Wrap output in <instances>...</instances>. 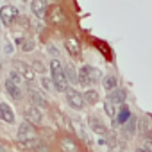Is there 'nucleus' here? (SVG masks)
I'll list each match as a JSON object with an SVG mask.
<instances>
[{
    "mask_svg": "<svg viewBox=\"0 0 152 152\" xmlns=\"http://www.w3.org/2000/svg\"><path fill=\"white\" fill-rule=\"evenodd\" d=\"M23 116H25V122H29L31 125H38L43 120V113L36 106H25L23 107Z\"/></svg>",
    "mask_w": 152,
    "mask_h": 152,
    "instance_id": "5",
    "label": "nucleus"
},
{
    "mask_svg": "<svg viewBox=\"0 0 152 152\" xmlns=\"http://www.w3.org/2000/svg\"><path fill=\"white\" fill-rule=\"evenodd\" d=\"M4 52H6L7 56H11V54H13V45H11L9 41H7V43L4 45Z\"/></svg>",
    "mask_w": 152,
    "mask_h": 152,
    "instance_id": "31",
    "label": "nucleus"
},
{
    "mask_svg": "<svg viewBox=\"0 0 152 152\" xmlns=\"http://www.w3.org/2000/svg\"><path fill=\"white\" fill-rule=\"evenodd\" d=\"M32 70H34V72L38 70L39 73H45V72H47V68H45V64H43L41 61H36V63L32 64Z\"/></svg>",
    "mask_w": 152,
    "mask_h": 152,
    "instance_id": "29",
    "label": "nucleus"
},
{
    "mask_svg": "<svg viewBox=\"0 0 152 152\" xmlns=\"http://www.w3.org/2000/svg\"><path fill=\"white\" fill-rule=\"evenodd\" d=\"M31 11H32V15H34L38 20H41V18H45L47 4L41 2V0H34V2H31Z\"/></svg>",
    "mask_w": 152,
    "mask_h": 152,
    "instance_id": "17",
    "label": "nucleus"
},
{
    "mask_svg": "<svg viewBox=\"0 0 152 152\" xmlns=\"http://www.w3.org/2000/svg\"><path fill=\"white\" fill-rule=\"evenodd\" d=\"M0 152H4V147H2V145H0Z\"/></svg>",
    "mask_w": 152,
    "mask_h": 152,
    "instance_id": "34",
    "label": "nucleus"
},
{
    "mask_svg": "<svg viewBox=\"0 0 152 152\" xmlns=\"http://www.w3.org/2000/svg\"><path fill=\"white\" fill-rule=\"evenodd\" d=\"M16 138H18V143H20V147H23V148H36V145L39 143L38 140H36V132H34V129H32V125L29 124V122H22L20 125H18V134H16Z\"/></svg>",
    "mask_w": 152,
    "mask_h": 152,
    "instance_id": "2",
    "label": "nucleus"
},
{
    "mask_svg": "<svg viewBox=\"0 0 152 152\" xmlns=\"http://www.w3.org/2000/svg\"><path fill=\"white\" fill-rule=\"evenodd\" d=\"M27 95H29V100H31V106H36V107H47L48 106V102H47V99L41 95V91L39 90H36L34 86H29L27 88Z\"/></svg>",
    "mask_w": 152,
    "mask_h": 152,
    "instance_id": "7",
    "label": "nucleus"
},
{
    "mask_svg": "<svg viewBox=\"0 0 152 152\" xmlns=\"http://www.w3.org/2000/svg\"><path fill=\"white\" fill-rule=\"evenodd\" d=\"M18 9L15 6H2L0 7V22L4 25H11L16 18H18Z\"/></svg>",
    "mask_w": 152,
    "mask_h": 152,
    "instance_id": "6",
    "label": "nucleus"
},
{
    "mask_svg": "<svg viewBox=\"0 0 152 152\" xmlns=\"http://www.w3.org/2000/svg\"><path fill=\"white\" fill-rule=\"evenodd\" d=\"M36 152H48V148H47V145H45V143H41V141H39V143L36 145Z\"/></svg>",
    "mask_w": 152,
    "mask_h": 152,
    "instance_id": "30",
    "label": "nucleus"
},
{
    "mask_svg": "<svg viewBox=\"0 0 152 152\" xmlns=\"http://www.w3.org/2000/svg\"><path fill=\"white\" fill-rule=\"evenodd\" d=\"M136 152H145V150H143V148H138V150H136Z\"/></svg>",
    "mask_w": 152,
    "mask_h": 152,
    "instance_id": "33",
    "label": "nucleus"
},
{
    "mask_svg": "<svg viewBox=\"0 0 152 152\" xmlns=\"http://www.w3.org/2000/svg\"><path fill=\"white\" fill-rule=\"evenodd\" d=\"M47 52H48L54 59H57V57H59V50H57V47H56V45H52V43L47 47Z\"/></svg>",
    "mask_w": 152,
    "mask_h": 152,
    "instance_id": "28",
    "label": "nucleus"
},
{
    "mask_svg": "<svg viewBox=\"0 0 152 152\" xmlns=\"http://www.w3.org/2000/svg\"><path fill=\"white\" fill-rule=\"evenodd\" d=\"M125 99H127V91L124 90V88H118V90H115L113 93H109L107 95V102H111L113 106H116V104H124L125 102Z\"/></svg>",
    "mask_w": 152,
    "mask_h": 152,
    "instance_id": "14",
    "label": "nucleus"
},
{
    "mask_svg": "<svg viewBox=\"0 0 152 152\" xmlns=\"http://www.w3.org/2000/svg\"><path fill=\"white\" fill-rule=\"evenodd\" d=\"M64 47H66V50L70 52L72 57H79V54H81V47H79V43L75 41V39H66V41H64Z\"/></svg>",
    "mask_w": 152,
    "mask_h": 152,
    "instance_id": "19",
    "label": "nucleus"
},
{
    "mask_svg": "<svg viewBox=\"0 0 152 152\" xmlns=\"http://www.w3.org/2000/svg\"><path fill=\"white\" fill-rule=\"evenodd\" d=\"M138 124H140V120L136 118V116H131V120L122 127V132L124 134H127V136H131V134H134L136 132V127H138Z\"/></svg>",
    "mask_w": 152,
    "mask_h": 152,
    "instance_id": "20",
    "label": "nucleus"
},
{
    "mask_svg": "<svg viewBox=\"0 0 152 152\" xmlns=\"http://www.w3.org/2000/svg\"><path fill=\"white\" fill-rule=\"evenodd\" d=\"M140 148H143L145 152H152V138H145Z\"/></svg>",
    "mask_w": 152,
    "mask_h": 152,
    "instance_id": "27",
    "label": "nucleus"
},
{
    "mask_svg": "<svg viewBox=\"0 0 152 152\" xmlns=\"http://www.w3.org/2000/svg\"><path fill=\"white\" fill-rule=\"evenodd\" d=\"M50 77H52V83H54V88L57 91H68L70 90V83L66 79V73H64V66L61 64L59 59H52L50 61Z\"/></svg>",
    "mask_w": 152,
    "mask_h": 152,
    "instance_id": "1",
    "label": "nucleus"
},
{
    "mask_svg": "<svg viewBox=\"0 0 152 152\" xmlns=\"http://www.w3.org/2000/svg\"><path fill=\"white\" fill-rule=\"evenodd\" d=\"M102 88L107 91V95L113 93L115 90H118V79L115 73H107L106 77H102Z\"/></svg>",
    "mask_w": 152,
    "mask_h": 152,
    "instance_id": "12",
    "label": "nucleus"
},
{
    "mask_svg": "<svg viewBox=\"0 0 152 152\" xmlns=\"http://www.w3.org/2000/svg\"><path fill=\"white\" fill-rule=\"evenodd\" d=\"M102 79V73L99 68L84 64L79 68V86H93Z\"/></svg>",
    "mask_w": 152,
    "mask_h": 152,
    "instance_id": "3",
    "label": "nucleus"
},
{
    "mask_svg": "<svg viewBox=\"0 0 152 152\" xmlns=\"http://www.w3.org/2000/svg\"><path fill=\"white\" fill-rule=\"evenodd\" d=\"M15 70L20 72V75H22L27 83H32V81L36 79V73H34L32 66H29V64H25V63H22V61H15Z\"/></svg>",
    "mask_w": 152,
    "mask_h": 152,
    "instance_id": "9",
    "label": "nucleus"
},
{
    "mask_svg": "<svg viewBox=\"0 0 152 152\" xmlns=\"http://www.w3.org/2000/svg\"><path fill=\"white\" fill-rule=\"evenodd\" d=\"M72 127H73V131L79 134V138L81 140H84V141H88L90 145H91V141H90V136H88V131H86V125L83 124V120L81 118H72Z\"/></svg>",
    "mask_w": 152,
    "mask_h": 152,
    "instance_id": "10",
    "label": "nucleus"
},
{
    "mask_svg": "<svg viewBox=\"0 0 152 152\" xmlns=\"http://www.w3.org/2000/svg\"><path fill=\"white\" fill-rule=\"evenodd\" d=\"M66 104H68L72 109H75V111H81V109L86 106L84 97H83L77 90H73V88H70V90L66 91Z\"/></svg>",
    "mask_w": 152,
    "mask_h": 152,
    "instance_id": "4",
    "label": "nucleus"
},
{
    "mask_svg": "<svg viewBox=\"0 0 152 152\" xmlns=\"http://www.w3.org/2000/svg\"><path fill=\"white\" fill-rule=\"evenodd\" d=\"M107 152H120V148H118V147H116V148H109Z\"/></svg>",
    "mask_w": 152,
    "mask_h": 152,
    "instance_id": "32",
    "label": "nucleus"
},
{
    "mask_svg": "<svg viewBox=\"0 0 152 152\" xmlns=\"http://www.w3.org/2000/svg\"><path fill=\"white\" fill-rule=\"evenodd\" d=\"M39 84L43 86V90H45V91H50V90H52V86H54V83H52L48 77H45V75L39 79Z\"/></svg>",
    "mask_w": 152,
    "mask_h": 152,
    "instance_id": "25",
    "label": "nucleus"
},
{
    "mask_svg": "<svg viewBox=\"0 0 152 152\" xmlns=\"http://www.w3.org/2000/svg\"><path fill=\"white\" fill-rule=\"evenodd\" d=\"M104 111H106V115H107L109 118H113V120L116 118V113H118V111L115 109V106H113L111 102H107V100L104 102Z\"/></svg>",
    "mask_w": 152,
    "mask_h": 152,
    "instance_id": "24",
    "label": "nucleus"
},
{
    "mask_svg": "<svg viewBox=\"0 0 152 152\" xmlns=\"http://www.w3.org/2000/svg\"><path fill=\"white\" fill-rule=\"evenodd\" d=\"M83 97H84V102H86V104H90V106H95V104L99 102V99H100L97 90H86Z\"/></svg>",
    "mask_w": 152,
    "mask_h": 152,
    "instance_id": "21",
    "label": "nucleus"
},
{
    "mask_svg": "<svg viewBox=\"0 0 152 152\" xmlns=\"http://www.w3.org/2000/svg\"><path fill=\"white\" fill-rule=\"evenodd\" d=\"M4 88H6L7 95H9L13 100H22V97H23V91H22V88H20V86H16V84H15V83H11L9 79H6V83H4Z\"/></svg>",
    "mask_w": 152,
    "mask_h": 152,
    "instance_id": "11",
    "label": "nucleus"
},
{
    "mask_svg": "<svg viewBox=\"0 0 152 152\" xmlns=\"http://www.w3.org/2000/svg\"><path fill=\"white\" fill-rule=\"evenodd\" d=\"M61 145H63V148H64L66 152H75V150H77V145H75L73 140H70V138H63Z\"/></svg>",
    "mask_w": 152,
    "mask_h": 152,
    "instance_id": "23",
    "label": "nucleus"
},
{
    "mask_svg": "<svg viewBox=\"0 0 152 152\" xmlns=\"http://www.w3.org/2000/svg\"><path fill=\"white\" fill-rule=\"evenodd\" d=\"M9 81H11V83H15L16 86H20V88H22V84H23V81H25V79L20 75V72L11 70V72H9Z\"/></svg>",
    "mask_w": 152,
    "mask_h": 152,
    "instance_id": "22",
    "label": "nucleus"
},
{
    "mask_svg": "<svg viewBox=\"0 0 152 152\" xmlns=\"http://www.w3.org/2000/svg\"><path fill=\"white\" fill-rule=\"evenodd\" d=\"M64 73H66V79L68 83H73V84H79V72L75 70L70 63L64 64Z\"/></svg>",
    "mask_w": 152,
    "mask_h": 152,
    "instance_id": "18",
    "label": "nucleus"
},
{
    "mask_svg": "<svg viewBox=\"0 0 152 152\" xmlns=\"http://www.w3.org/2000/svg\"><path fill=\"white\" fill-rule=\"evenodd\" d=\"M34 47H36V43L32 39H25V43L22 45V50L23 52H31V50H34Z\"/></svg>",
    "mask_w": 152,
    "mask_h": 152,
    "instance_id": "26",
    "label": "nucleus"
},
{
    "mask_svg": "<svg viewBox=\"0 0 152 152\" xmlns=\"http://www.w3.org/2000/svg\"><path fill=\"white\" fill-rule=\"evenodd\" d=\"M0 120H4L7 124H15V111L6 102H0Z\"/></svg>",
    "mask_w": 152,
    "mask_h": 152,
    "instance_id": "13",
    "label": "nucleus"
},
{
    "mask_svg": "<svg viewBox=\"0 0 152 152\" xmlns=\"http://www.w3.org/2000/svg\"><path fill=\"white\" fill-rule=\"evenodd\" d=\"M138 129H140V134H143L145 138H148V134L152 132V118L148 115L141 116L140 118V124H138Z\"/></svg>",
    "mask_w": 152,
    "mask_h": 152,
    "instance_id": "16",
    "label": "nucleus"
},
{
    "mask_svg": "<svg viewBox=\"0 0 152 152\" xmlns=\"http://www.w3.org/2000/svg\"><path fill=\"white\" fill-rule=\"evenodd\" d=\"M88 127H90V131H93V132L99 134V136H107V134H109V131H107V127L104 125V122H102L99 116H95V115H91V116L88 118Z\"/></svg>",
    "mask_w": 152,
    "mask_h": 152,
    "instance_id": "8",
    "label": "nucleus"
},
{
    "mask_svg": "<svg viewBox=\"0 0 152 152\" xmlns=\"http://www.w3.org/2000/svg\"><path fill=\"white\" fill-rule=\"evenodd\" d=\"M131 111H129V107L127 106H122L120 109H118V113H116V118H115V124L116 125H120V127H124L129 120H131Z\"/></svg>",
    "mask_w": 152,
    "mask_h": 152,
    "instance_id": "15",
    "label": "nucleus"
}]
</instances>
